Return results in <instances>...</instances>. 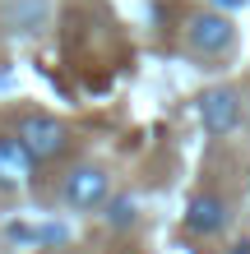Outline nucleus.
Instances as JSON below:
<instances>
[{
	"instance_id": "1",
	"label": "nucleus",
	"mask_w": 250,
	"mask_h": 254,
	"mask_svg": "<svg viewBox=\"0 0 250 254\" xmlns=\"http://www.w3.org/2000/svg\"><path fill=\"white\" fill-rule=\"evenodd\" d=\"M14 134L28 143V153H33L37 162H56V157L70 148V129L56 121V116H42V111H28Z\"/></svg>"
},
{
	"instance_id": "3",
	"label": "nucleus",
	"mask_w": 250,
	"mask_h": 254,
	"mask_svg": "<svg viewBox=\"0 0 250 254\" xmlns=\"http://www.w3.org/2000/svg\"><path fill=\"white\" fill-rule=\"evenodd\" d=\"M190 51L195 56H223V51H232V42H237V28H232V19L227 14H195L190 19Z\"/></svg>"
},
{
	"instance_id": "6",
	"label": "nucleus",
	"mask_w": 250,
	"mask_h": 254,
	"mask_svg": "<svg viewBox=\"0 0 250 254\" xmlns=\"http://www.w3.org/2000/svg\"><path fill=\"white\" fill-rule=\"evenodd\" d=\"M185 227H190V236H218V231L227 227V203L218 199V194H199V199H190Z\"/></svg>"
},
{
	"instance_id": "2",
	"label": "nucleus",
	"mask_w": 250,
	"mask_h": 254,
	"mask_svg": "<svg viewBox=\"0 0 250 254\" xmlns=\"http://www.w3.org/2000/svg\"><path fill=\"white\" fill-rule=\"evenodd\" d=\"M65 199H70V208H79V213H97V208H107V199H111V176L102 167H75L65 176Z\"/></svg>"
},
{
	"instance_id": "5",
	"label": "nucleus",
	"mask_w": 250,
	"mask_h": 254,
	"mask_svg": "<svg viewBox=\"0 0 250 254\" xmlns=\"http://www.w3.org/2000/svg\"><path fill=\"white\" fill-rule=\"evenodd\" d=\"M33 167H37V157L28 153V143L19 134H0V190L33 181Z\"/></svg>"
},
{
	"instance_id": "8",
	"label": "nucleus",
	"mask_w": 250,
	"mask_h": 254,
	"mask_svg": "<svg viewBox=\"0 0 250 254\" xmlns=\"http://www.w3.org/2000/svg\"><path fill=\"white\" fill-rule=\"evenodd\" d=\"M135 217H139V203L135 199H107V222L116 231L121 227H135Z\"/></svg>"
},
{
	"instance_id": "9",
	"label": "nucleus",
	"mask_w": 250,
	"mask_h": 254,
	"mask_svg": "<svg viewBox=\"0 0 250 254\" xmlns=\"http://www.w3.org/2000/svg\"><path fill=\"white\" fill-rule=\"evenodd\" d=\"M213 5H218V9H232V5H241V0H213Z\"/></svg>"
},
{
	"instance_id": "4",
	"label": "nucleus",
	"mask_w": 250,
	"mask_h": 254,
	"mask_svg": "<svg viewBox=\"0 0 250 254\" xmlns=\"http://www.w3.org/2000/svg\"><path fill=\"white\" fill-rule=\"evenodd\" d=\"M199 121L209 134H232L241 121V102L232 88H209V93L199 97Z\"/></svg>"
},
{
	"instance_id": "7",
	"label": "nucleus",
	"mask_w": 250,
	"mask_h": 254,
	"mask_svg": "<svg viewBox=\"0 0 250 254\" xmlns=\"http://www.w3.org/2000/svg\"><path fill=\"white\" fill-rule=\"evenodd\" d=\"M14 245H51V241H65L61 227H14L9 231Z\"/></svg>"
}]
</instances>
